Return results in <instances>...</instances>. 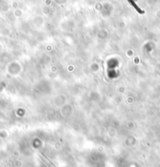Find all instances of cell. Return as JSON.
Wrapping results in <instances>:
<instances>
[{
	"mask_svg": "<svg viewBox=\"0 0 160 167\" xmlns=\"http://www.w3.org/2000/svg\"><path fill=\"white\" fill-rule=\"evenodd\" d=\"M128 2H129V4H131V5L135 8V10H136L140 13V14H143V13H145V11L142 10L141 9V8L137 5V3H135L134 0H128Z\"/></svg>",
	"mask_w": 160,
	"mask_h": 167,
	"instance_id": "6da1fadb",
	"label": "cell"
}]
</instances>
